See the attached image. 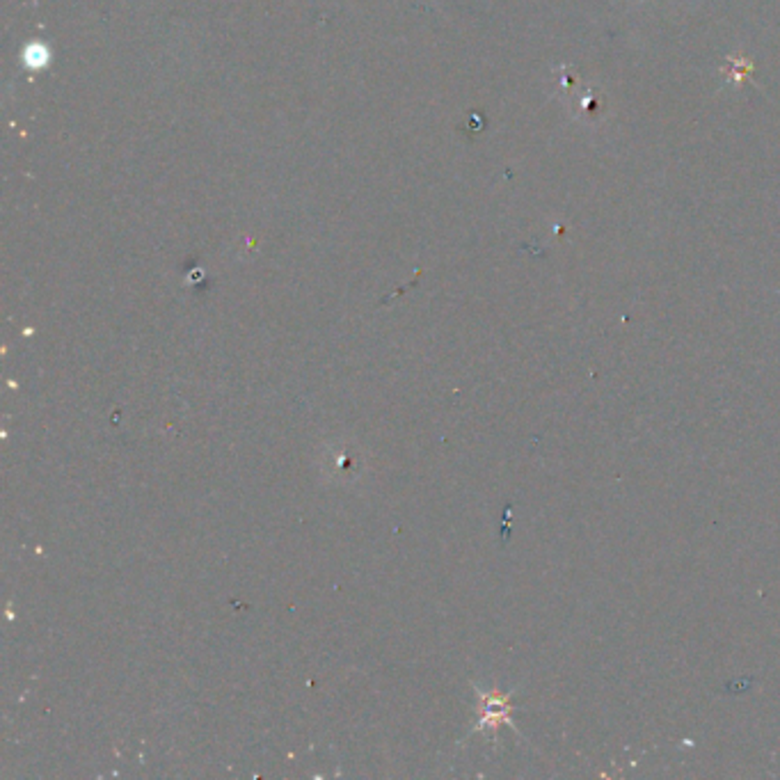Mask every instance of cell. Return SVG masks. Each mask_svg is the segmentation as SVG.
<instances>
[{
	"label": "cell",
	"mask_w": 780,
	"mask_h": 780,
	"mask_svg": "<svg viewBox=\"0 0 780 780\" xmlns=\"http://www.w3.org/2000/svg\"><path fill=\"white\" fill-rule=\"evenodd\" d=\"M721 74H723V85H730V88H742L743 80H753V74H755V65H753L751 60H746L743 56H728L725 58V67L721 69Z\"/></svg>",
	"instance_id": "1"
}]
</instances>
